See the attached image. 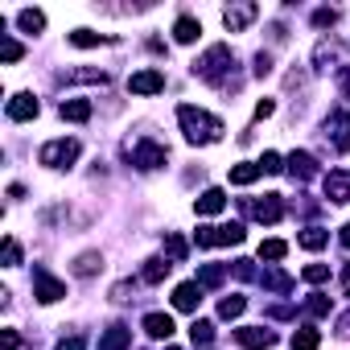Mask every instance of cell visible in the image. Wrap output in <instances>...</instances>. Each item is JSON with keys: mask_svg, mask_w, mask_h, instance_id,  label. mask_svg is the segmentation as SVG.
Listing matches in <instances>:
<instances>
[{"mask_svg": "<svg viewBox=\"0 0 350 350\" xmlns=\"http://www.w3.org/2000/svg\"><path fill=\"white\" fill-rule=\"evenodd\" d=\"M178 124H182V132H186L190 144H215V140H223V120L211 116V111H202V107L182 103L178 107Z\"/></svg>", "mask_w": 350, "mask_h": 350, "instance_id": "6da1fadb", "label": "cell"}, {"mask_svg": "<svg viewBox=\"0 0 350 350\" xmlns=\"http://www.w3.org/2000/svg\"><path fill=\"white\" fill-rule=\"evenodd\" d=\"M231 66H235L231 46H211L202 58H194V75H198L202 83H215V87H227V83H231V79H227Z\"/></svg>", "mask_w": 350, "mask_h": 350, "instance_id": "7a4b0ae2", "label": "cell"}, {"mask_svg": "<svg viewBox=\"0 0 350 350\" xmlns=\"http://www.w3.org/2000/svg\"><path fill=\"white\" fill-rule=\"evenodd\" d=\"M79 152H83V144L70 136H62V140H50V144H42V152H38V161L46 165V169H70L75 161H79Z\"/></svg>", "mask_w": 350, "mask_h": 350, "instance_id": "3957f363", "label": "cell"}, {"mask_svg": "<svg viewBox=\"0 0 350 350\" xmlns=\"http://www.w3.org/2000/svg\"><path fill=\"white\" fill-rule=\"evenodd\" d=\"M128 161H132L136 169H161V165L169 161V148L144 136V140H136V144H128Z\"/></svg>", "mask_w": 350, "mask_h": 350, "instance_id": "277c9868", "label": "cell"}, {"mask_svg": "<svg viewBox=\"0 0 350 350\" xmlns=\"http://www.w3.org/2000/svg\"><path fill=\"white\" fill-rule=\"evenodd\" d=\"M243 223H227V227H198L194 239L198 247H231V243H243Z\"/></svg>", "mask_w": 350, "mask_h": 350, "instance_id": "5b68a950", "label": "cell"}, {"mask_svg": "<svg viewBox=\"0 0 350 350\" xmlns=\"http://www.w3.org/2000/svg\"><path fill=\"white\" fill-rule=\"evenodd\" d=\"M33 297H38L42 305H54V301L66 297V284H62L58 276H50L46 268H33Z\"/></svg>", "mask_w": 350, "mask_h": 350, "instance_id": "8992f818", "label": "cell"}, {"mask_svg": "<svg viewBox=\"0 0 350 350\" xmlns=\"http://www.w3.org/2000/svg\"><path fill=\"white\" fill-rule=\"evenodd\" d=\"M235 342H239L243 350H268V346H276V334L264 329V325H239V329H235Z\"/></svg>", "mask_w": 350, "mask_h": 350, "instance_id": "52a82bcc", "label": "cell"}, {"mask_svg": "<svg viewBox=\"0 0 350 350\" xmlns=\"http://www.w3.org/2000/svg\"><path fill=\"white\" fill-rule=\"evenodd\" d=\"M334 132V148L338 152H350V111L346 107H338V111H329V120H325V136Z\"/></svg>", "mask_w": 350, "mask_h": 350, "instance_id": "ba28073f", "label": "cell"}, {"mask_svg": "<svg viewBox=\"0 0 350 350\" xmlns=\"http://www.w3.org/2000/svg\"><path fill=\"white\" fill-rule=\"evenodd\" d=\"M256 17H260V5H231V9H223V25L231 33H243Z\"/></svg>", "mask_w": 350, "mask_h": 350, "instance_id": "9c48e42d", "label": "cell"}, {"mask_svg": "<svg viewBox=\"0 0 350 350\" xmlns=\"http://www.w3.org/2000/svg\"><path fill=\"white\" fill-rule=\"evenodd\" d=\"M128 91L132 95H157V91H165V75L161 70H136V75H128Z\"/></svg>", "mask_w": 350, "mask_h": 350, "instance_id": "30bf717a", "label": "cell"}, {"mask_svg": "<svg viewBox=\"0 0 350 350\" xmlns=\"http://www.w3.org/2000/svg\"><path fill=\"white\" fill-rule=\"evenodd\" d=\"M247 211H252L260 223H280V219H284V202H280V194H264V198L252 202Z\"/></svg>", "mask_w": 350, "mask_h": 350, "instance_id": "8fae6325", "label": "cell"}, {"mask_svg": "<svg viewBox=\"0 0 350 350\" xmlns=\"http://www.w3.org/2000/svg\"><path fill=\"white\" fill-rule=\"evenodd\" d=\"M198 301H202V284H198V280H186V284L173 288V309L194 313V309H198Z\"/></svg>", "mask_w": 350, "mask_h": 350, "instance_id": "7c38bea8", "label": "cell"}, {"mask_svg": "<svg viewBox=\"0 0 350 350\" xmlns=\"http://www.w3.org/2000/svg\"><path fill=\"white\" fill-rule=\"evenodd\" d=\"M42 107H38V99H33V91H21V95H13L9 99V120H17V124H25V120H33Z\"/></svg>", "mask_w": 350, "mask_h": 350, "instance_id": "4fadbf2b", "label": "cell"}, {"mask_svg": "<svg viewBox=\"0 0 350 350\" xmlns=\"http://www.w3.org/2000/svg\"><path fill=\"white\" fill-rule=\"evenodd\" d=\"M325 198L329 202H350V173H342V169H334V173H325Z\"/></svg>", "mask_w": 350, "mask_h": 350, "instance_id": "5bb4252c", "label": "cell"}, {"mask_svg": "<svg viewBox=\"0 0 350 350\" xmlns=\"http://www.w3.org/2000/svg\"><path fill=\"white\" fill-rule=\"evenodd\" d=\"M288 173H293L297 182H313L317 178V157L313 152H293L288 157Z\"/></svg>", "mask_w": 350, "mask_h": 350, "instance_id": "9a60e30c", "label": "cell"}, {"mask_svg": "<svg viewBox=\"0 0 350 350\" xmlns=\"http://www.w3.org/2000/svg\"><path fill=\"white\" fill-rule=\"evenodd\" d=\"M194 211H198V215H223V211H227V194H223L219 186H211V190H202V194L194 198Z\"/></svg>", "mask_w": 350, "mask_h": 350, "instance_id": "2e32d148", "label": "cell"}, {"mask_svg": "<svg viewBox=\"0 0 350 350\" xmlns=\"http://www.w3.org/2000/svg\"><path fill=\"white\" fill-rule=\"evenodd\" d=\"M140 325H144V334L157 338V342H169V338H173V317H169V313H144Z\"/></svg>", "mask_w": 350, "mask_h": 350, "instance_id": "e0dca14e", "label": "cell"}, {"mask_svg": "<svg viewBox=\"0 0 350 350\" xmlns=\"http://www.w3.org/2000/svg\"><path fill=\"white\" fill-rule=\"evenodd\" d=\"M91 111H95V107H91V99H62V103H58V116H62V120H70V124H87V120H91Z\"/></svg>", "mask_w": 350, "mask_h": 350, "instance_id": "ac0fdd59", "label": "cell"}, {"mask_svg": "<svg viewBox=\"0 0 350 350\" xmlns=\"http://www.w3.org/2000/svg\"><path fill=\"white\" fill-rule=\"evenodd\" d=\"M132 346V329L128 325H107L99 338V350H128Z\"/></svg>", "mask_w": 350, "mask_h": 350, "instance_id": "d6986e66", "label": "cell"}, {"mask_svg": "<svg viewBox=\"0 0 350 350\" xmlns=\"http://www.w3.org/2000/svg\"><path fill=\"white\" fill-rule=\"evenodd\" d=\"M169 268H173V260H165V256H152V260H144V272H140V280H144V284H161V280L169 276Z\"/></svg>", "mask_w": 350, "mask_h": 350, "instance_id": "ffe728a7", "label": "cell"}, {"mask_svg": "<svg viewBox=\"0 0 350 350\" xmlns=\"http://www.w3.org/2000/svg\"><path fill=\"white\" fill-rule=\"evenodd\" d=\"M260 284H264V288H272V293H288V288H293V276H288L284 268H276V264H272V268H264V272H260Z\"/></svg>", "mask_w": 350, "mask_h": 350, "instance_id": "44dd1931", "label": "cell"}, {"mask_svg": "<svg viewBox=\"0 0 350 350\" xmlns=\"http://www.w3.org/2000/svg\"><path fill=\"white\" fill-rule=\"evenodd\" d=\"M173 38H178L182 46H194V42L202 38V21H194V17H178V25H173Z\"/></svg>", "mask_w": 350, "mask_h": 350, "instance_id": "7402d4cb", "label": "cell"}, {"mask_svg": "<svg viewBox=\"0 0 350 350\" xmlns=\"http://www.w3.org/2000/svg\"><path fill=\"white\" fill-rule=\"evenodd\" d=\"M297 243H301L305 252H321V247L329 243V231H325V227H305V231L297 235Z\"/></svg>", "mask_w": 350, "mask_h": 350, "instance_id": "603a6c76", "label": "cell"}, {"mask_svg": "<svg viewBox=\"0 0 350 350\" xmlns=\"http://www.w3.org/2000/svg\"><path fill=\"white\" fill-rule=\"evenodd\" d=\"M260 173H264V169H260V161H243V165H235V169H231V186H252Z\"/></svg>", "mask_w": 350, "mask_h": 350, "instance_id": "cb8c5ba5", "label": "cell"}, {"mask_svg": "<svg viewBox=\"0 0 350 350\" xmlns=\"http://www.w3.org/2000/svg\"><path fill=\"white\" fill-rule=\"evenodd\" d=\"M17 25H21V33H42L46 29V13L42 9H21L17 13Z\"/></svg>", "mask_w": 350, "mask_h": 350, "instance_id": "d4e9b609", "label": "cell"}, {"mask_svg": "<svg viewBox=\"0 0 350 350\" xmlns=\"http://www.w3.org/2000/svg\"><path fill=\"white\" fill-rule=\"evenodd\" d=\"M338 62V42H317L313 50V70H329Z\"/></svg>", "mask_w": 350, "mask_h": 350, "instance_id": "484cf974", "label": "cell"}, {"mask_svg": "<svg viewBox=\"0 0 350 350\" xmlns=\"http://www.w3.org/2000/svg\"><path fill=\"white\" fill-rule=\"evenodd\" d=\"M288 342H293V350H317V346H321V334H317L313 325H301Z\"/></svg>", "mask_w": 350, "mask_h": 350, "instance_id": "4316f807", "label": "cell"}, {"mask_svg": "<svg viewBox=\"0 0 350 350\" xmlns=\"http://www.w3.org/2000/svg\"><path fill=\"white\" fill-rule=\"evenodd\" d=\"M190 256V243L182 239V235H165V260H173V264H182Z\"/></svg>", "mask_w": 350, "mask_h": 350, "instance_id": "83f0119b", "label": "cell"}, {"mask_svg": "<svg viewBox=\"0 0 350 350\" xmlns=\"http://www.w3.org/2000/svg\"><path fill=\"white\" fill-rule=\"evenodd\" d=\"M111 38L107 33H91V29H75L70 33V46H79V50H91V46H107Z\"/></svg>", "mask_w": 350, "mask_h": 350, "instance_id": "f1b7e54d", "label": "cell"}, {"mask_svg": "<svg viewBox=\"0 0 350 350\" xmlns=\"http://www.w3.org/2000/svg\"><path fill=\"white\" fill-rule=\"evenodd\" d=\"M103 268V256L99 252H83L79 260H75V276H95Z\"/></svg>", "mask_w": 350, "mask_h": 350, "instance_id": "f546056e", "label": "cell"}, {"mask_svg": "<svg viewBox=\"0 0 350 350\" xmlns=\"http://www.w3.org/2000/svg\"><path fill=\"white\" fill-rule=\"evenodd\" d=\"M223 276H227V268H223V264H206V268H198V284H202V288H219V284H223Z\"/></svg>", "mask_w": 350, "mask_h": 350, "instance_id": "4dcf8cb0", "label": "cell"}, {"mask_svg": "<svg viewBox=\"0 0 350 350\" xmlns=\"http://www.w3.org/2000/svg\"><path fill=\"white\" fill-rule=\"evenodd\" d=\"M284 256H288V243H284V239H264V243H260V260H272V264H276V260H284Z\"/></svg>", "mask_w": 350, "mask_h": 350, "instance_id": "1f68e13d", "label": "cell"}, {"mask_svg": "<svg viewBox=\"0 0 350 350\" xmlns=\"http://www.w3.org/2000/svg\"><path fill=\"white\" fill-rule=\"evenodd\" d=\"M243 309H247V301H243L239 293H231V297H223V301H219V317H227V321H231V317H239Z\"/></svg>", "mask_w": 350, "mask_h": 350, "instance_id": "d6a6232c", "label": "cell"}, {"mask_svg": "<svg viewBox=\"0 0 350 350\" xmlns=\"http://www.w3.org/2000/svg\"><path fill=\"white\" fill-rule=\"evenodd\" d=\"M0 58H5V62H21V58H25L21 42H13L9 33H0Z\"/></svg>", "mask_w": 350, "mask_h": 350, "instance_id": "836d02e7", "label": "cell"}, {"mask_svg": "<svg viewBox=\"0 0 350 350\" xmlns=\"http://www.w3.org/2000/svg\"><path fill=\"white\" fill-rule=\"evenodd\" d=\"M62 83H107V70H66Z\"/></svg>", "mask_w": 350, "mask_h": 350, "instance_id": "e575fe53", "label": "cell"}, {"mask_svg": "<svg viewBox=\"0 0 350 350\" xmlns=\"http://www.w3.org/2000/svg\"><path fill=\"white\" fill-rule=\"evenodd\" d=\"M190 338H194L198 346H211V342H215V325H211V321H202V317H194V325H190Z\"/></svg>", "mask_w": 350, "mask_h": 350, "instance_id": "d590c367", "label": "cell"}, {"mask_svg": "<svg viewBox=\"0 0 350 350\" xmlns=\"http://www.w3.org/2000/svg\"><path fill=\"white\" fill-rule=\"evenodd\" d=\"M305 313H309V317H325V313H329V297H325V293H313V297L305 301Z\"/></svg>", "mask_w": 350, "mask_h": 350, "instance_id": "8d00e7d4", "label": "cell"}, {"mask_svg": "<svg viewBox=\"0 0 350 350\" xmlns=\"http://www.w3.org/2000/svg\"><path fill=\"white\" fill-rule=\"evenodd\" d=\"M301 276H305L309 284H325V280H329V264H309Z\"/></svg>", "mask_w": 350, "mask_h": 350, "instance_id": "74e56055", "label": "cell"}, {"mask_svg": "<svg viewBox=\"0 0 350 350\" xmlns=\"http://www.w3.org/2000/svg\"><path fill=\"white\" fill-rule=\"evenodd\" d=\"M17 264H21V243L9 235V239H5V268H17Z\"/></svg>", "mask_w": 350, "mask_h": 350, "instance_id": "f35d334b", "label": "cell"}, {"mask_svg": "<svg viewBox=\"0 0 350 350\" xmlns=\"http://www.w3.org/2000/svg\"><path fill=\"white\" fill-rule=\"evenodd\" d=\"M132 293H136V284H132V280H120V284H111V301H116V305L132 301Z\"/></svg>", "mask_w": 350, "mask_h": 350, "instance_id": "ab89813d", "label": "cell"}, {"mask_svg": "<svg viewBox=\"0 0 350 350\" xmlns=\"http://www.w3.org/2000/svg\"><path fill=\"white\" fill-rule=\"evenodd\" d=\"M252 70H256V79L272 75V54H268V50H260V54H256V66H252Z\"/></svg>", "mask_w": 350, "mask_h": 350, "instance_id": "60d3db41", "label": "cell"}, {"mask_svg": "<svg viewBox=\"0 0 350 350\" xmlns=\"http://www.w3.org/2000/svg\"><path fill=\"white\" fill-rule=\"evenodd\" d=\"M334 21H338V9H317V13H313V25H317V29H325V25H334Z\"/></svg>", "mask_w": 350, "mask_h": 350, "instance_id": "b9f144b4", "label": "cell"}, {"mask_svg": "<svg viewBox=\"0 0 350 350\" xmlns=\"http://www.w3.org/2000/svg\"><path fill=\"white\" fill-rule=\"evenodd\" d=\"M260 169H264V173H280V169H284V165H280V152H264V157H260Z\"/></svg>", "mask_w": 350, "mask_h": 350, "instance_id": "7bdbcfd3", "label": "cell"}, {"mask_svg": "<svg viewBox=\"0 0 350 350\" xmlns=\"http://www.w3.org/2000/svg\"><path fill=\"white\" fill-rule=\"evenodd\" d=\"M231 272H235L239 280H256V268H252V260H235V264H231Z\"/></svg>", "mask_w": 350, "mask_h": 350, "instance_id": "ee69618b", "label": "cell"}, {"mask_svg": "<svg viewBox=\"0 0 350 350\" xmlns=\"http://www.w3.org/2000/svg\"><path fill=\"white\" fill-rule=\"evenodd\" d=\"M338 91L350 99V66H338Z\"/></svg>", "mask_w": 350, "mask_h": 350, "instance_id": "f6af8a7d", "label": "cell"}, {"mask_svg": "<svg viewBox=\"0 0 350 350\" xmlns=\"http://www.w3.org/2000/svg\"><path fill=\"white\" fill-rule=\"evenodd\" d=\"M272 111H276V103H272V99H260V103H256V120H268Z\"/></svg>", "mask_w": 350, "mask_h": 350, "instance_id": "bcb514c9", "label": "cell"}, {"mask_svg": "<svg viewBox=\"0 0 350 350\" xmlns=\"http://www.w3.org/2000/svg\"><path fill=\"white\" fill-rule=\"evenodd\" d=\"M54 350H83V338H79V334H70V338H62Z\"/></svg>", "mask_w": 350, "mask_h": 350, "instance_id": "7dc6e473", "label": "cell"}, {"mask_svg": "<svg viewBox=\"0 0 350 350\" xmlns=\"http://www.w3.org/2000/svg\"><path fill=\"white\" fill-rule=\"evenodd\" d=\"M0 350H17V329H5V334H0Z\"/></svg>", "mask_w": 350, "mask_h": 350, "instance_id": "c3c4849f", "label": "cell"}, {"mask_svg": "<svg viewBox=\"0 0 350 350\" xmlns=\"http://www.w3.org/2000/svg\"><path fill=\"white\" fill-rule=\"evenodd\" d=\"M334 329H338V338H350V309L338 317V325H334Z\"/></svg>", "mask_w": 350, "mask_h": 350, "instance_id": "681fc988", "label": "cell"}, {"mask_svg": "<svg viewBox=\"0 0 350 350\" xmlns=\"http://www.w3.org/2000/svg\"><path fill=\"white\" fill-rule=\"evenodd\" d=\"M338 243H342V247H346V252H350V223H346V227H342V231H338Z\"/></svg>", "mask_w": 350, "mask_h": 350, "instance_id": "f907efd6", "label": "cell"}, {"mask_svg": "<svg viewBox=\"0 0 350 350\" xmlns=\"http://www.w3.org/2000/svg\"><path fill=\"white\" fill-rule=\"evenodd\" d=\"M342 297H350V264H346V272H342Z\"/></svg>", "mask_w": 350, "mask_h": 350, "instance_id": "816d5d0a", "label": "cell"}, {"mask_svg": "<svg viewBox=\"0 0 350 350\" xmlns=\"http://www.w3.org/2000/svg\"><path fill=\"white\" fill-rule=\"evenodd\" d=\"M165 350H178V346H165Z\"/></svg>", "mask_w": 350, "mask_h": 350, "instance_id": "f5cc1de1", "label": "cell"}]
</instances>
